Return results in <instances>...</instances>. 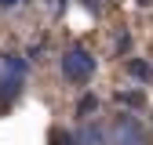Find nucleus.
Instances as JSON below:
<instances>
[{
    "label": "nucleus",
    "mask_w": 153,
    "mask_h": 145,
    "mask_svg": "<svg viewBox=\"0 0 153 145\" xmlns=\"http://www.w3.org/2000/svg\"><path fill=\"white\" fill-rule=\"evenodd\" d=\"M91 72H95V58H91L84 47H73V51L62 54V76H66V80H73V83H88Z\"/></svg>",
    "instance_id": "obj_1"
},
{
    "label": "nucleus",
    "mask_w": 153,
    "mask_h": 145,
    "mask_svg": "<svg viewBox=\"0 0 153 145\" xmlns=\"http://www.w3.org/2000/svg\"><path fill=\"white\" fill-rule=\"evenodd\" d=\"M117 145H146V134L135 120H120L117 127Z\"/></svg>",
    "instance_id": "obj_2"
},
{
    "label": "nucleus",
    "mask_w": 153,
    "mask_h": 145,
    "mask_svg": "<svg viewBox=\"0 0 153 145\" xmlns=\"http://www.w3.org/2000/svg\"><path fill=\"white\" fill-rule=\"evenodd\" d=\"M18 4V0H0V7H15Z\"/></svg>",
    "instance_id": "obj_6"
},
{
    "label": "nucleus",
    "mask_w": 153,
    "mask_h": 145,
    "mask_svg": "<svg viewBox=\"0 0 153 145\" xmlns=\"http://www.w3.org/2000/svg\"><path fill=\"white\" fill-rule=\"evenodd\" d=\"M128 69H131V76H139V80H153V69L146 62H128Z\"/></svg>",
    "instance_id": "obj_4"
},
{
    "label": "nucleus",
    "mask_w": 153,
    "mask_h": 145,
    "mask_svg": "<svg viewBox=\"0 0 153 145\" xmlns=\"http://www.w3.org/2000/svg\"><path fill=\"white\" fill-rule=\"evenodd\" d=\"M55 145H73V138L69 134H55Z\"/></svg>",
    "instance_id": "obj_5"
},
{
    "label": "nucleus",
    "mask_w": 153,
    "mask_h": 145,
    "mask_svg": "<svg viewBox=\"0 0 153 145\" xmlns=\"http://www.w3.org/2000/svg\"><path fill=\"white\" fill-rule=\"evenodd\" d=\"M76 141H80V145H106V131H102L99 123H88L84 131L76 134Z\"/></svg>",
    "instance_id": "obj_3"
},
{
    "label": "nucleus",
    "mask_w": 153,
    "mask_h": 145,
    "mask_svg": "<svg viewBox=\"0 0 153 145\" xmlns=\"http://www.w3.org/2000/svg\"><path fill=\"white\" fill-rule=\"evenodd\" d=\"M139 4H142V7H149V4H153V0H139Z\"/></svg>",
    "instance_id": "obj_7"
}]
</instances>
